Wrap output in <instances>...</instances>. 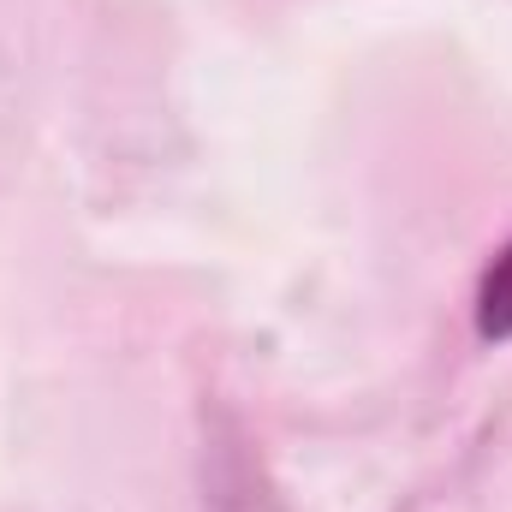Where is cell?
I'll use <instances>...</instances> for the list:
<instances>
[{"mask_svg":"<svg viewBox=\"0 0 512 512\" xmlns=\"http://www.w3.org/2000/svg\"><path fill=\"white\" fill-rule=\"evenodd\" d=\"M477 334L483 340H512V245L483 274L477 286Z\"/></svg>","mask_w":512,"mask_h":512,"instance_id":"cell-1","label":"cell"}]
</instances>
